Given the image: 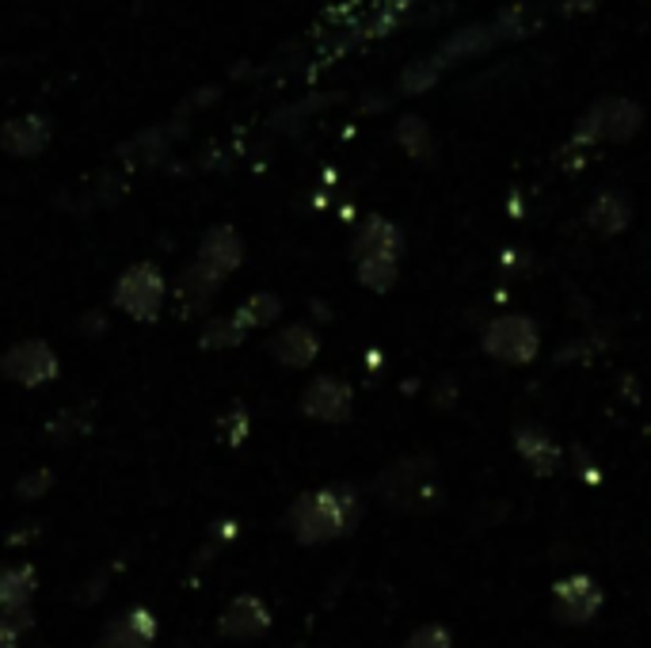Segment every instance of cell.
Masks as SVG:
<instances>
[{
    "label": "cell",
    "mask_w": 651,
    "mask_h": 648,
    "mask_svg": "<svg viewBox=\"0 0 651 648\" xmlns=\"http://www.w3.org/2000/svg\"><path fill=\"white\" fill-rule=\"evenodd\" d=\"M359 522V496L351 488H317L293 500L287 511V527L301 546H324L343 538Z\"/></svg>",
    "instance_id": "obj_1"
},
{
    "label": "cell",
    "mask_w": 651,
    "mask_h": 648,
    "mask_svg": "<svg viewBox=\"0 0 651 648\" xmlns=\"http://www.w3.org/2000/svg\"><path fill=\"white\" fill-rule=\"evenodd\" d=\"M427 473H431V466H427L423 458L397 461V466L381 473L378 492L385 496V504H392V508H400V511L423 508V504L431 500V485H427Z\"/></svg>",
    "instance_id": "obj_2"
},
{
    "label": "cell",
    "mask_w": 651,
    "mask_h": 648,
    "mask_svg": "<svg viewBox=\"0 0 651 648\" xmlns=\"http://www.w3.org/2000/svg\"><path fill=\"white\" fill-rule=\"evenodd\" d=\"M602 610V588L591 576H564L552 588V615L564 626H587Z\"/></svg>",
    "instance_id": "obj_3"
},
{
    "label": "cell",
    "mask_w": 651,
    "mask_h": 648,
    "mask_svg": "<svg viewBox=\"0 0 651 648\" xmlns=\"http://www.w3.org/2000/svg\"><path fill=\"white\" fill-rule=\"evenodd\" d=\"M267 629H271V607L260 595H233L218 618V634L226 641H260Z\"/></svg>",
    "instance_id": "obj_4"
},
{
    "label": "cell",
    "mask_w": 651,
    "mask_h": 648,
    "mask_svg": "<svg viewBox=\"0 0 651 648\" xmlns=\"http://www.w3.org/2000/svg\"><path fill=\"white\" fill-rule=\"evenodd\" d=\"M157 641V615L146 607H130L114 615L96 637V648H153Z\"/></svg>",
    "instance_id": "obj_5"
},
{
    "label": "cell",
    "mask_w": 651,
    "mask_h": 648,
    "mask_svg": "<svg viewBox=\"0 0 651 648\" xmlns=\"http://www.w3.org/2000/svg\"><path fill=\"white\" fill-rule=\"evenodd\" d=\"M39 591V572L31 565H4L0 568V610H23L31 607Z\"/></svg>",
    "instance_id": "obj_6"
},
{
    "label": "cell",
    "mask_w": 651,
    "mask_h": 648,
    "mask_svg": "<svg viewBox=\"0 0 651 648\" xmlns=\"http://www.w3.org/2000/svg\"><path fill=\"white\" fill-rule=\"evenodd\" d=\"M306 412L317 416V420H347V412H351V393H347V386H339V381L320 378L306 393Z\"/></svg>",
    "instance_id": "obj_7"
},
{
    "label": "cell",
    "mask_w": 651,
    "mask_h": 648,
    "mask_svg": "<svg viewBox=\"0 0 651 648\" xmlns=\"http://www.w3.org/2000/svg\"><path fill=\"white\" fill-rule=\"evenodd\" d=\"M514 328H519L514 317L511 321L492 325V332H488V348L511 362H525L533 351H538V332H533V328H522V336H514Z\"/></svg>",
    "instance_id": "obj_8"
},
{
    "label": "cell",
    "mask_w": 651,
    "mask_h": 648,
    "mask_svg": "<svg viewBox=\"0 0 651 648\" xmlns=\"http://www.w3.org/2000/svg\"><path fill=\"white\" fill-rule=\"evenodd\" d=\"M8 375L27 381V386H39V381L53 378V355L47 348H39V343H23V348H16L12 355H8Z\"/></svg>",
    "instance_id": "obj_9"
},
{
    "label": "cell",
    "mask_w": 651,
    "mask_h": 648,
    "mask_svg": "<svg viewBox=\"0 0 651 648\" xmlns=\"http://www.w3.org/2000/svg\"><path fill=\"white\" fill-rule=\"evenodd\" d=\"M519 450H522V458L538 469V473H552L557 461H560L557 442L545 439L541 431H519Z\"/></svg>",
    "instance_id": "obj_10"
},
{
    "label": "cell",
    "mask_w": 651,
    "mask_h": 648,
    "mask_svg": "<svg viewBox=\"0 0 651 648\" xmlns=\"http://www.w3.org/2000/svg\"><path fill=\"white\" fill-rule=\"evenodd\" d=\"M404 648H453V641H450V629L423 626V629H415V634L408 637Z\"/></svg>",
    "instance_id": "obj_11"
},
{
    "label": "cell",
    "mask_w": 651,
    "mask_h": 648,
    "mask_svg": "<svg viewBox=\"0 0 651 648\" xmlns=\"http://www.w3.org/2000/svg\"><path fill=\"white\" fill-rule=\"evenodd\" d=\"M50 485H53L50 469H39V473H27L23 481L16 485V496H20V500H39V496L50 492Z\"/></svg>",
    "instance_id": "obj_12"
},
{
    "label": "cell",
    "mask_w": 651,
    "mask_h": 648,
    "mask_svg": "<svg viewBox=\"0 0 651 648\" xmlns=\"http://www.w3.org/2000/svg\"><path fill=\"white\" fill-rule=\"evenodd\" d=\"M20 641H23L20 626H16L8 610H0V648H20Z\"/></svg>",
    "instance_id": "obj_13"
},
{
    "label": "cell",
    "mask_w": 651,
    "mask_h": 648,
    "mask_svg": "<svg viewBox=\"0 0 651 648\" xmlns=\"http://www.w3.org/2000/svg\"><path fill=\"white\" fill-rule=\"evenodd\" d=\"M298 648H301V645H298Z\"/></svg>",
    "instance_id": "obj_14"
}]
</instances>
